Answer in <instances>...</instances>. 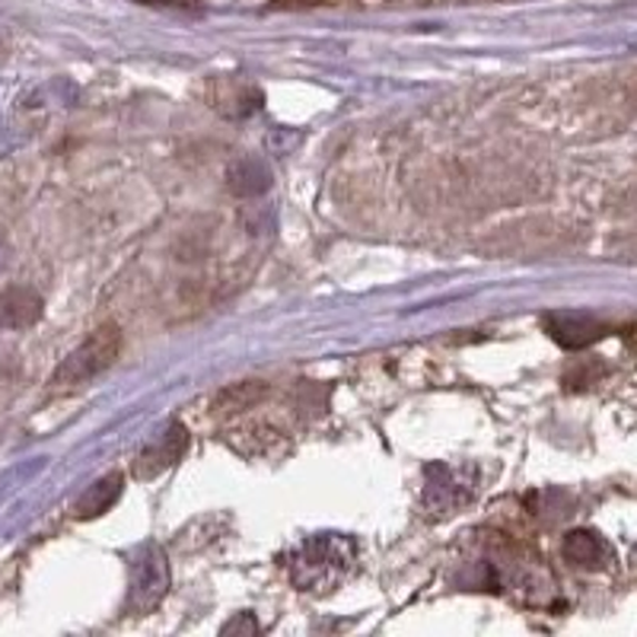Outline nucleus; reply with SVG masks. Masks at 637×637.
Masks as SVG:
<instances>
[{"mask_svg": "<svg viewBox=\"0 0 637 637\" xmlns=\"http://www.w3.org/2000/svg\"><path fill=\"white\" fill-rule=\"evenodd\" d=\"M121 351V335L116 326L99 329L93 338H87L77 351H73L54 374L58 386H83L93 377H99L102 370H109L116 364V357Z\"/></svg>", "mask_w": 637, "mask_h": 637, "instance_id": "nucleus-1", "label": "nucleus"}, {"mask_svg": "<svg viewBox=\"0 0 637 637\" xmlns=\"http://www.w3.org/2000/svg\"><path fill=\"white\" fill-rule=\"evenodd\" d=\"M166 587H169V570H166L163 555L147 545L141 548V558L135 561V574H131V606L138 609H153L163 599Z\"/></svg>", "mask_w": 637, "mask_h": 637, "instance_id": "nucleus-2", "label": "nucleus"}, {"mask_svg": "<svg viewBox=\"0 0 637 637\" xmlns=\"http://www.w3.org/2000/svg\"><path fill=\"white\" fill-rule=\"evenodd\" d=\"M186 427L182 425H169L163 427L147 447H143L141 459H138V475L143 478H153L157 472H163L169 469L179 456H182V449H186Z\"/></svg>", "mask_w": 637, "mask_h": 637, "instance_id": "nucleus-3", "label": "nucleus"}, {"mask_svg": "<svg viewBox=\"0 0 637 637\" xmlns=\"http://www.w3.org/2000/svg\"><path fill=\"white\" fill-rule=\"evenodd\" d=\"M548 331H551V338H555L561 348L577 351V348H587L593 341H599V338L606 335V326L596 322L593 316L555 312V316H548Z\"/></svg>", "mask_w": 637, "mask_h": 637, "instance_id": "nucleus-4", "label": "nucleus"}, {"mask_svg": "<svg viewBox=\"0 0 637 637\" xmlns=\"http://www.w3.org/2000/svg\"><path fill=\"white\" fill-rule=\"evenodd\" d=\"M42 316V297L29 287H10L0 293V326L7 329H29Z\"/></svg>", "mask_w": 637, "mask_h": 637, "instance_id": "nucleus-5", "label": "nucleus"}, {"mask_svg": "<svg viewBox=\"0 0 637 637\" xmlns=\"http://www.w3.org/2000/svg\"><path fill=\"white\" fill-rule=\"evenodd\" d=\"M565 558L570 565L577 567H603L613 555H609V545L603 543L596 533L590 529H574L565 536Z\"/></svg>", "mask_w": 637, "mask_h": 637, "instance_id": "nucleus-6", "label": "nucleus"}, {"mask_svg": "<svg viewBox=\"0 0 637 637\" xmlns=\"http://www.w3.org/2000/svg\"><path fill=\"white\" fill-rule=\"evenodd\" d=\"M119 497H121V475H109V478H102L99 485H93L87 495L77 500V517L80 519L99 517V514L112 510V504H116Z\"/></svg>", "mask_w": 637, "mask_h": 637, "instance_id": "nucleus-7", "label": "nucleus"}, {"mask_svg": "<svg viewBox=\"0 0 637 637\" xmlns=\"http://www.w3.org/2000/svg\"><path fill=\"white\" fill-rule=\"evenodd\" d=\"M281 3H319V0H281Z\"/></svg>", "mask_w": 637, "mask_h": 637, "instance_id": "nucleus-8", "label": "nucleus"}, {"mask_svg": "<svg viewBox=\"0 0 637 637\" xmlns=\"http://www.w3.org/2000/svg\"><path fill=\"white\" fill-rule=\"evenodd\" d=\"M150 3H163V0H150Z\"/></svg>", "mask_w": 637, "mask_h": 637, "instance_id": "nucleus-9", "label": "nucleus"}]
</instances>
